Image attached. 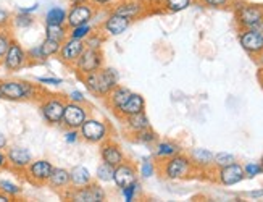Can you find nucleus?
Returning <instances> with one entry per match:
<instances>
[{"instance_id": "nucleus-1", "label": "nucleus", "mask_w": 263, "mask_h": 202, "mask_svg": "<svg viewBox=\"0 0 263 202\" xmlns=\"http://www.w3.org/2000/svg\"><path fill=\"white\" fill-rule=\"evenodd\" d=\"M87 91L97 99H107V96L120 84V76L117 70L102 66V68L81 78Z\"/></svg>"}, {"instance_id": "nucleus-2", "label": "nucleus", "mask_w": 263, "mask_h": 202, "mask_svg": "<svg viewBox=\"0 0 263 202\" xmlns=\"http://www.w3.org/2000/svg\"><path fill=\"white\" fill-rule=\"evenodd\" d=\"M2 99L11 102H25V100H39L42 89L37 84H32L25 80H4L0 81Z\"/></svg>"}, {"instance_id": "nucleus-3", "label": "nucleus", "mask_w": 263, "mask_h": 202, "mask_svg": "<svg viewBox=\"0 0 263 202\" xmlns=\"http://www.w3.org/2000/svg\"><path fill=\"white\" fill-rule=\"evenodd\" d=\"M194 172H196V165L192 163L191 157L181 154V152L163 160V163L160 165V173H162V176L166 179H171V181L186 179Z\"/></svg>"}, {"instance_id": "nucleus-4", "label": "nucleus", "mask_w": 263, "mask_h": 202, "mask_svg": "<svg viewBox=\"0 0 263 202\" xmlns=\"http://www.w3.org/2000/svg\"><path fill=\"white\" fill-rule=\"evenodd\" d=\"M66 99L62 96H45L39 99V112L44 121L50 126H62Z\"/></svg>"}, {"instance_id": "nucleus-5", "label": "nucleus", "mask_w": 263, "mask_h": 202, "mask_svg": "<svg viewBox=\"0 0 263 202\" xmlns=\"http://www.w3.org/2000/svg\"><path fill=\"white\" fill-rule=\"evenodd\" d=\"M234 12H236V23L241 29H254L263 23V5L236 2Z\"/></svg>"}, {"instance_id": "nucleus-6", "label": "nucleus", "mask_w": 263, "mask_h": 202, "mask_svg": "<svg viewBox=\"0 0 263 202\" xmlns=\"http://www.w3.org/2000/svg\"><path fill=\"white\" fill-rule=\"evenodd\" d=\"M79 136L87 144H100L110 138V126L105 120L89 115L79 128Z\"/></svg>"}, {"instance_id": "nucleus-7", "label": "nucleus", "mask_w": 263, "mask_h": 202, "mask_svg": "<svg viewBox=\"0 0 263 202\" xmlns=\"http://www.w3.org/2000/svg\"><path fill=\"white\" fill-rule=\"evenodd\" d=\"M63 197L76 202H104L107 199V193L99 183L90 181L84 186H70L65 189Z\"/></svg>"}, {"instance_id": "nucleus-8", "label": "nucleus", "mask_w": 263, "mask_h": 202, "mask_svg": "<svg viewBox=\"0 0 263 202\" xmlns=\"http://www.w3.org/2000/svg\"><path fill=\"white\" fill-rule=\"evenodd\" d=\"M104 66V53L102 50H96V49H84L83 53L79 55V59L74 62V65L71 68L74 70V73L83 78L89 73H92L99 68Z\"/></svg>"}, {"instance_id": "nucleus-9", "label": "nucleus", "mask_w": 263, "mask_h": 202, "mask_svg": "<svg viewBox=\"0 0 263 202\" xmlns=\"http://www.w3.org/2000/svg\"><path fill=\"white\" fill-rule=\"evenodd\" d=\"M28 63H29L28 50L23 47L16 39H11L10 47L0 65H2L8 73H16L21 68H25Z\"/></svg>"}, {"instance_id": "nucleus-10", "label": "nucleus", "mask_w": 263, "mask_h": 202, "mask_svg": "<svg viewBox=\"0 0 263 202\" xmlns=\"http://www.w3.org/2000/svg\"><path fill=\"white\" fill-rule=\"evenodd\" d=\"M52 172H53V163L50 160L37 159V160H32L23 173H25L26 179L31 185L44 186V185H47Z\"/></svg>"}, {"instance_id": "nucleus-11", "label": "nucleus", "mask_w": 263, "mask_h": 202, "mask_svg": "<svg viewBox=\"0 0 263 202\" xmlns=\"http://www.w3.org/2000/svg\"><path fill=\"white\" fill-rule=\"evenodd\" d=\"M87 117H89V108L86 107V104H78V102H71V100H66L62 126H65L66 130H79Z\"/></svg>"}, {"instance_id": "nucleus-12", "label": "nucleus", "mask_w": 263, "mask_h": 202, "mask_svg": "<svg viewBox=\"0 0 263 202\" xmlns=\"http://www.w3.org/2000/svg\"><path fill=\"white\" fill-rule=\"evenodd\" d=\"M97 13V8L92 4H79V5H71L70 10L66 13V26L68 28H74V26H81L87 25L94 20Z\"/></svg>"}, {"instance_id": "nucleus-13", "label": "nucleus", "mask_w": 263, "mask_h": 202, "mask_svg": "<svg viewBox=\"0 0 263 202\" xmlns=\"http://www.w3.org/2000/svg\"><path fill=\"white\" fill-rule=\"evenodd\" d=\"M133 23H134L133 20L110 12V13L105 16V20L102 21V25H100V29H99V31L104 32V34H105L107 38H117V36H121L123 32H126Z\"/></svg>"}, {"instance_id": "nucleus-14", "label": "nucleus", "mask_w": 263, "mask_h": 202, "mask_svg": "<svg viewBox=\"0 0 263 202\" xmlns=\"http://www.w3.org/2000/svg\"><path fill=\"white\" fill-rule=\"evenodd\" d=\"M239 44L252 57H260L263 53V32L258 29H241L239 31Z\"/></svg>"}, {"instance_id": "nucleus-15", "label": "nucleus", "mask_w": 263, "mask_h": 202, "mask_svg": "<svg viewBox=\"0 0 263 202\" xmlns=\"http://www.w3.org/2000/svg\"><path fill=\"white\" fill-rule=\"evenodd\" d=\"M110 12L136 21L145 15L147 4L144 0H118V2L110 8Z\"/></svg>"}, {"instance_id": "nucleus-16", "label": "nucleus", "mask_w": 263, "mask_h": 202, "mask_svg": "<svg viewBox=\"0 0 263 202\" xmlns=\"http://www.w3.org/2000/svg\"><path fill=\"white\" fill-rule=\"evenodd\" d=\"M7 160H8V168L13 172L23 173L26 170V167L32 162V154L29 149L21 148V145H10L5 151Z\"/></svg>"}, {"instance_id": "nucleus-17", "label": "nucleus", "mask_w": 263, "mask_h": 202, "mask_svg": "<svg viewBox=\"0 0 263 202\" xmlns=\"http://www.w3.org/2000/svg\"><path fill=\"white\" fill-rule=\"evenodd\" d=\"M99 155L102 162H105L111 167H118L120 163L126 160V155H124L123 149L120 148V144L110 138L99 144Z\"/></svg>"}, {"instance_id": "nucleus-18", "label": "nucleus", "mask_w": 263, "mask_h": 202, "mask_svg": "<svg viewBox=\"0 0 263 202\" xmlns=\"http://www.w3.org/2000/svg\"><path fill=\"white\" fill-rule=\"evenodd\" d=\"M86 49V44L84 41H79V39H73V38H66L62 42V47L59 52V60L62 63H65L66 66H73L74 62L79 59V55L83 53V50Z\"/></svg>"}, {"instance_id": "nucleus-19", "label": "nucleus", "mask_w": 263, "mask_h": 202, "mask_svg": "<svg viewBox=\"0 0 263 202\" xmlns=\"http://www.w3.org/2000/svg\"><path fill=\"white\" fill-rule=\"evenodd\" d=\"M244 178H246L244 165L237 163V162L221 167V168H218V172H216V181L223 186H234L237 183H241Z\"/></svg>"}, {"instance_id": "nucleus-20", "label": "nucleus", "mask_w": 263, "mask_h": 202, "mask_svg": "<svg viewBox=\"0 0 263 202\" xmlns=\"http://www.w3.org/2000/svg\"><path fill=\"white\" fill-rule=\"evenodd\" d=\"M134 181H137V167L133 162L124 160L123 163L115 167V173H113V183H115V186L118 189L126 188V186L133 185Z\"/></svg>"}, {"instance_id": "nucleus-21", "label": "nucleus", "mask_w": 263, "mask_h": 202, "mask_svg": "<svg viewBox=\"0 0 263 202\" xmlns=\"http://www.w3.org/2000/svg\"><path fill=\"white\" fill-rule=\"evenodd\" d=\"M145 110V99L137 94V93H131V96L128 97V100L124 102L120 108L113 110V114H115L117 118L123 120L124 117H129V115H134V114H139V112H144Z\"/></svg>"}, {"instance_id": "nucleus-22", "label": "nucleus", "mask_w": 263, "mask_h": 202, "mask_svg": "<svg viewBox=\"0 0 263 202\" xmlns=\"http://www.w3.org/2000/svg\"><path fill=\"white\" fill-rule=\"evenodd\" d=\"M121 121H123V130L126 131L129 136H133V134L139 133V131H142L145 128H151V120H148L145 110L139 112V114L124 117Z\"/></svg>"}, {"instance_id": "nucleus-23", "label": "nucleus", "mask_w": 263, "mask_h": 202, "mask_svg": "<svg viewBox=\"0 0 263 202\" xmlns=\"http://www.w3.org/2000/svg\"><path fill=\"white\" fill-rule=\"evenodd\" d=\"M47 185L53 191H65L71 186V179H70V170H66L63 167H53V172L49 178Z\"/></svg>"}, {"instance_id": "nucleus-24", "label": "nucleus", "mask_w": 263, "mask_h": 202, "mask_svg": "<svg viewBox=\"0 0 263 202\" xmlns=\"http://www.w3.org/2000/svg\"><path fill=\"white\" fill-rule=\"evenodd\" d=\"M131 93H133V91H131L129 87L118 84V86L107 96L105 102H107V105H108V107L111 108V112H113V110L120 108L124 102H126L128 97L131 96Z\"/></svg>"}, {"instance_id": "nucleus-25", "label": "nucleus", "mask_w": 263, "mask_h": 202, "mask_svg": "<svg viewBox=\"0 0 263 202\" xmlns=\"http://www.w3.org/2000/svg\"><path fill=\"white\" fill-rule=\"evenodd\" d=\"M181 152V145L173 141H158L155 144L154 157L157 160H166L170 157H173Z\"/></svg>"}, {"instance_id": "nucleus-26", "label": "nucleus", "mask_w": 263, "mask_h": 202, "mask_svg": "<svg viewBox=\"0 0 263 202\" xmlns=\"http://www.w3.org/2000/svg\"><path fill=\"white\" fill-rule=\"evenodd\" d=\"M70 179H71V186H84V185H89L90 181H94L92 179V175L87 170L86 167L83 165H76L70 170Z\"/></svg>"}, {"instance_id": "nucleus-27", "label": "nucleus", "mask_w": 263, "mask_h": 202, "mask_svg": "<svg viewBox=\"0 0 263 202\" xmlns=\"http://www.w3.org/2000/svg\"><path fill=\"white\" fill-rule=\"evenodd\" d=\"M213 152H210L209 149H194L191 152V160L196 167H202L207 168L213 165Z\"/></svg>"}, {"instance_id": "nucleus-28", "label": "nucleus", "mask_w": 263, "mask_h": 202, "mask_svg": "<svg viewBox=\"0 0 263 202\" xmlns=\"http://www.w3.org/2000/svg\"><path fill=\"white\" fill-rule=\"evenodd\" d=\"M60 47H62V42L45 38V39L39 44V49H41V53H42L44 62L47 60V59L57 57V55H59V52H60Z\"/></svg>"}, {"instance_id": "nucleus-29", "label": "nucleus", "mask_w": 263, "mask_h": 202, "mask_svg": "<svg viewBox=\"0 0 263 202\" xmlns=\"http://www.w3.org/2000/svg\"><path fill=\"white\" fill-rule=\"evenodd\" d=\"M66 13L63 7H52L45 13V25H66Z\"/></svg>"}, {"instance_id": "nucleus-30", "label": "nucleus", "mask_w": 263, "mask_h": 202, "mask_svg": "<svg viewBox=\"0 0 263 202\" xmlns=\"http://www.w3.org/2000/svg\"><path fill=\"white\" fill-rule=\"evenodd\" d=\"M194 4V0H162V8L168 13H179L184 12L186 8H189Z\"/></svg>"}, {"instance_id": "nucleus-31", "label": "nucleus", "mask_w": 263, "mask_h": 202, "mask_svg": "<svg viewBox=\"0 0 263 202\" xmlns=\"http://www.w3.org/2000/svg\"><path fill=\"white\" fill-rule=\"evenodd\" d=\"M133 141L142 145H154L158 142V134L152 128H145L139 133L133 134Z\"/></svg>"}, {"instance_id": "nucleus-32", "label": "nucleus", "mask_w": 263, "mask_h": 202, "mask_svg": "<svg viewBox=\"0 0 263 202\" xmlns=\"http://www.w3.org/2000/svg\"><path fill=\"white\" fill-rule=\"evenodd\" d=\"M45 38L63 42L68 38V26L66 25H45Z\"/></svg>"}, {"instance_id": "nucleus-33", "label": "nucleus", "mask_w": 263, "mask_h": 202, "mask_svg": "<svg viewBox=\"0 0 263 202\" xmlns=\"http://www.w3.org/2000/svg\"><path fill=\"white\" fill-rule=\"evenodd\" d=\"M113 173H115V167H111L105 162H102L96 170V179L100 183H111Z\"/></svg>"}, {"instance_id": "nucleus-34", "label": "nucleus", "mask_w": 263, "mask_h": 202, "mask_svg": "<svg viewBox=\"0 0 263 202\" xmlns=\"http://www.w3.org/2000/svg\"><path fill=\"white\" fill-rule=\"evenodd\" d=\"M105 42H107V36L102 31H97V32L92 31L84 41L87 49H96V50H102V46H104Z\"/></svg>"}, {"instance_id": "nucleus-35", "label": "nucleus", "mask_w": 263, "mask_h": 202, "mask_svg": "<svg viewBox=\"0 0 263 202\" xmlns=\"http://www.w3.org/2000/svg\"><path fill=\"white\" fill-rule=\"evenodd\" d=\"M92 31H94V28L90 26V23L81 25V26H74V28H68V38L79 39V41H86V38H87Z\"/></svg>"}, {"instance_id": "nucleus-36", "label": "nucleus", "mask_w": 263, "mask_h": 202, "mask_svg": "<svg viewBox=\"0 0 263 202\" xmlns=\"http://www.w3.org/2000/svg\"><path fill=\"white\" fill-rule=\"evenodd\" d=\"M157 173V163L151 159V157H144L141 168H139V175L142 178H152Z\"/></svg>"}, {"instance_id": "nucleus-37", "label": "nucleus", "mask_w": 263, "mask_h": 202, "mask_svg": "<svg viewBox=\"0 0 263 202\" xmlns=\"http://www.w3.org/2000/svg\"><path fill=\"white\" fill-rule=\"evenodd\" d=\"M11 25L20 28V29H26V28H31L34 25V18H32V15L16 13L13 18H11Z\"/></svg>"}, {"instance_id": "nucleus-38", "label": "nucleus", "mask_w": 263, "mask_h": 202, "mask_svg": "<svg viewBox=\"0 0 263 202\" xmlns=\"http://www.w3.org/2000/svg\"><path fill=\"white\" fill-rule=\"evenodd\" d=\"M11 39H13V36H11V32H10V28L7 29H0V63H2L4 57H5V53L10 47V42Z\"/></svg>"}, {"instance_id": "nucleus-39", "label": "nucleus", "mask_w": 263, "mask_h": 202, "mask_svg": "<svg viewBox=\"0 0 263 202\" xmlns=\"http://www.w3.org/2000/svg\"><path fill=\"white\" fill-rule=\"evenodd\" d=\"M0 191H4L5 194H8L11 199L13 197H18L21 193H23V188L15 185L13 181H8V179H2L0 181Z\"/></svg>"}, {"instance_id": "nucleus-40", "label": "nucleus", "mask_w": 263, "mask_h": 202, "mask_svg": "<svg viewBox=\"0 0 263 202\" xmlns=\"http://www.w3.org/2000/svg\"><path fill=\"white\" fill-rule=\"evenodd\" d=\"M120 191H121V196H123L124 200H126V202H133L137 197V194H139L141 183L139 181H134L133 185H129L126 188H121Z\"/></svg>"}, {"instance_id": "nucleus-41", "label": "nucleus", "mask_w": 263, "mask_h": 202, "mask_svg": "<svg viewBox=\"0 0 263 202\" xmlns=\"http://www.w3.org/2000/svg\"><path fill=\"white\" fill-rule=\"evenodd\" d=\"M233 162H236V157L230 152H218V154L213 155V167H216V168L226 167Z\"/></svg>"}, {"instance_id": "nucleus-42", "label": "nucleus", "mask_w": 263, "mask_h": 202, "mask_svg": "<svg viewBox=\"0 0 263 202\" xmlns=\"http://www.w3.org/2000/svg\"><path fill=\"white\" fill-rule=\"evenodd\" d=\"M244 173H246L247 178H255V176L261 175L263 170H261L260 162H249V163H246L244 165Z\"/></svg>"}, {"instance_id": "nucleus-43", "label": "nucleus", "mask_w": 263, "mask_h": 202, "mask_svg": "<svg viewBox=\"0 0 263 202\" xmlns=\"http://www.w3.org/2000/svg\"><path fill=\"white\" fill-rule=\"evenodd\" d=\"M199 2L210 8H224V7H230L233 0H199Z\"/></svg>"}, {"instance_id": "nucleus-44", "label": "nucleus", "mask_w": 263, "mask_h": 202, "mask_svg": "<svg viewBox=\"0 0 263 202\" xmlns=\"http://www.w3.org/2000/svg\"><path fill=\"white\" fill-rule=\"evenodd\" d=\"M11 13L5 8H0V29H7L11 26Z\"/></svg>"}, {"instance_id": "nucleus-45", "label": "nucleus", "mask_w": 263, "mask_h": 202, "mask_svg": "<svg viewBox=\"0 0 263 202\" xmlns=\"http://www.w3.org/2000/svg\"><path fill=\"white\" fill-rule=\"evenodd\" d=\"M37 83L47 84V86H60V84H63V80L62 78H53V76H39Z\"/></svg>"}, {"instance_id": "nucleus-46", "label": "nucleus", "mask_w": 263, "mask_h": 202, "mask_svg": "<svg viewBox=\"0 0 263 202\" xmlns=\"http://www.w3.org/2000/svg\"><path fill=\"white\" fill-rule=\"evenodd\" d=\"M81 136H79V130H66L65 131V141L66 144H76Z\"/></svg>"}, {"instance_id": "nucleus-47", "label": "nucleus", "mask_w": 263, "mask_h": 202, "mask_svg": "<svg viewBox=\"0 0 263 202\" xmlns=\"http://www.w3.org/2000/svg\"><path fill=\"white\" fill-rule=\"evenodd\" d=\"M28 59H29V63H31V62H44L39 46H36V47H31V49L28 50Z\"/></svg>"}, {"instance_id": "nucleus-48", "label": "nucleus", "mask_w": 263, "mask_h": 202, "mask_svg": "<svg viewBox=\"0 0 263 202\" xmlns=\"http://www.w3.org/2000/svg\"><path fill=\"white\" fill-rule=\"evenodd\" d=\"M118 2V0H89V4H92L97 10H102V8H108V7H113Z\"/></svg>"}, {"instance_id": "nucleus-49", "label": "nucleus", "mask_w": 263, "mask_h": 202, "mask_svg": "<svg viewBox=\"0 0 263 202\" xmlns=\"http://www.w3.org/2000/svg\"><path fill=\"white\" fill-rule=\"evenodd\" d=\"M68 100L78 102V104H86V96L81 91H71L70 94H68Z\"/></svg>"}, {"instance_id": "nucleus-50", "label": "nucleus", "mask_w": 263, "mask_h": 202, "mask_svg": "<svg viewBox=\"0 0 263 202\" xmlns=\"http://www.w3.org/2000/svg\"><path fill=\"white\" fill-rule=\"evenodd\" d=\"M8 168V160H7V154L4 149H0V172H4Z\"/></svg>"}, {"instance_id": "nucleus-51", "label": "nucleus", "mask_w": 263, "mask_h": 202, "mask_svg": "<svg viewBox=\"0 0 263 202\" xmlns=\"http://www.w3.org/2000/svg\"><path fill=\"white\" fill-rule=\"evenodd\" d=\"M37 8H39V4H34L32 7H28V8H18V13H26V15H31V13L36 12Z\"/></svg>"}, {"instance_id": "nucleus-52", "label": "nucleus", "mask_w": 263, "mask_h": 202, "mask_svg": "<svg viewBox=\"0 0 263 202\" xmlns=\"http://www.w3.org/2000/svg\"><path fill=\"white\" fill-rule=\"evenodd\" d=\"M8 148V138L0 131V149H7Z\"/></svg>"}, {"instance_id": "nucleus-53", "label": "nucleus", "mask_w": 263, "mask_h": 202, "mask_svg": "<svg viewBox=\"0 0 263 202\" xmlns=\"http://www.w3.org/2000/svg\"><path fill=\"white\" fill-rule=\"evenodd\" d=\"M249 196H250V197H254V199H257V197H261V196H263V189L252 191V193H249Z\"/></svg>"}, {"instance_id": "nucleus-54", "label": "nucleus", "mask_w": 263, "mask_h": 202, "mask_svg": "<svg viewBox=\"0 0 263 202\" xmlns=\"http://www.w3.org/2000/svg\"><path fill=\"white\" fill-rule=\"evenodd\" d=\"M10 200H11V197L8 194H5L4 191H0V202H10Z\"/></svg>"}, {"instance_id": "nucleus-55", "label": "nucleus", "mask_w": 263, "mask_h": 202, "mask_svg": "<svg viewBox=\"0 0 263 202\" xmlns=\"http://www.w3.org/2000/svg\"><path fill=\"white\" fill-rule=\"evenodd\" d=\"M70 2V5H79V4H86L89 2V0H68Z\"/></svg>"}, {"instance_id": "nucleus-56", "label": "nucleus", "mask_w": 263, "mask_h": 202, "mask_svg": "<svg viewBox=\"0 0 263 202\" xmlns=\"http://www.w3.org/2000/svg\"><path fill=\"white\" fill-rule=\"evenodd\" d=\"M258 80H260V83H261V86H263V70H261L260 75H258Z\"/></svg>"}, {"instance_id": "nucleus-57", "label": "nucleus", "mask_w": 263, "mask_h": 202, "mask_svg": "<svg viewBox=\"0 0 263 202\" xmlns=\"http://www.w3.org/2000/svg\"><path fill=\"white\" fill-rule=\"evenodd\" d=\"M258 60H260V65H261V66H263V53H261V55H260V59H258Z\"/></svg>"}, {"instance_id": "nucleus-58", "label": "nucleus", "mask_w": 263, "mask_h": 202, "mask_svg": "<svg viewBox=\"0 0 263 202\" xmlns=\"http://www.w3.org/2000/svg\"><path fill=\"white\" fill-rule=\"evenodd\" d=\"M260 165H261V170H263V155H261V159H260Z\"/></svg>"}, {"instance_id": "nucleus-59", "label": "nucleus", "mask_w": 263, "mask_h": 202, "mask_svg": "<svg viewBox=\"0 0 263 202\" xmlns=\"http://www.w3.org/2000/svg\"><path fill=\"white\" fill-rule=\"evenodd\" d=\"M0 99H2V93H0Z\"/></svg>"}]
</instances>
